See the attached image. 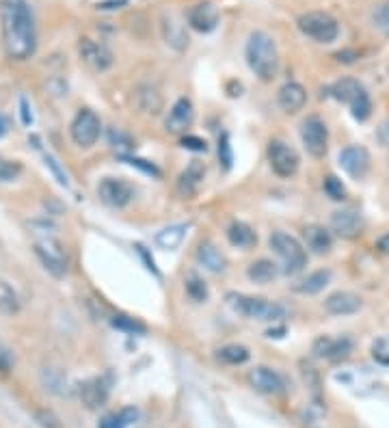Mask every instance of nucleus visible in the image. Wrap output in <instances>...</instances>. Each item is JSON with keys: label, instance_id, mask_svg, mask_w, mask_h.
I'll use <instances>...</instances> for the list:
<instances>
[{"label": "nucleus", "instance_id": "f257e3e1", "mask_svg": "<svg viewBox=\"0 0 389 428\" xmlns=\"http://www.w3.org/2000/svg\"><path fill=\"white\" fill-rule=\"evenodd\" d=\"M0 24H3V46L7 57L11 61L30 59L37 48V30L26 0H3Z\"/></svg>", "mask_w": 389, "mask_h": 428}, {"label": "nucleus", "instance_id": "f03ea898", "mask_svg": "<svg viewBox=\"0 0 389 428\" xmlns=\"http://www.w3.org/2000/svg\"><path fill=\"white\" fill-rule=\"evenodd\" d=\"M247 63L251 67V72L259 78V80H273L277 76L279 69V52L275 46V39L264 33V30H255L249 35L247 41V50H244Z\"/></svg>", "mask_w": 389, "mask_h": 428}, {"label": "nucleus", "instance_id": "7ed1b4c3", "mask_svg": "<svg viewBox=\"0 0 389 428\" xmlns=\"http://www.w3.org/2000/svg\"><path fill=\"white\" fill-rule=\"evenodd\" d=\"M227 305L249 318V320H259V322H279L281 318H286V310L279 303L266 301V298H259V296H247V294H236L230 292L227 296Z\"/></svg>", "mask_w": 389, "mask_h": 428}, {"label": "nucleus", "instance_id": "20e7f679", "mask_svg": "<svg viewBox=\"0 0 389 428\" xmlns=\"http://www.w3.org/2000/svg\"><path fill=\"white\" fill-rule=\"evenodd\" d=\"M271 247L281 258L286 275H296V273H300L303 269H305V264H308V251L303 249V244L294 236H290L286 232H275L271 236Z\"/></svg>", "mask_w": 389, "mask_h": 428}, {"label": "nucleus", "instance_id": "39448f33", "mask_svg": "<svg viewBox=\"0 0 389 428\" xmlns=\"http://www.w3.org/2000/svg\"><path fill=\"white\" fill-rule=\"evenodd\" d=\"M296 26L298 30L318 41V44H331L339 37V24L333 16L325 13V11H310V13H303L298 20H296Z\"/></svg>", "mask_w": 389, "mask_h": 428}, {"label": "nucleus", "instance_id": "423d86ee", "mask_svg": "<svg viewBox=\"0 0 389 428\" xmlns=\"http://www.w3.org/2000/svg\"><path fill=\"white\" fill-rule=\"evenodd\" d=\"M35 255L50 275L63 277L67 273V251L55 236H41L35 240Z\"/></svg>", "mask_w": 389, "mask_h": 428}, {"label": "nucleus", "instance_id": "0eeeda50", "mask_svg": "<svg viewBox=\"0 0 389 428\" xmlns=\"http://www.w3.org/2000/svg\"><path fill=\"white\" fill-rule=\"evenodd\" d=\"M69 133H72V139L76 145H80L84 150L94 147L100 139V133H102V121L91 108H82L74 117V121L69 125Z\"/></svg>", "mask_w": 389, "mask_h": 428}, {"label": "nucleus", "instance_id": "6e6552de", "mask_svg": "<svg viewBox=\"0 0 389 428\" xmlns=\"http://www.w3.org/2000/svg\"><path fill=\"white\" fill-rule=\"evenodd\" d=\"M300 139L305 145L308 154L314 158H325L327 154V143H329V130L327 123L318 115H310L305 121L300 123Z\"/></svg>", "mask_w": 389, "mask_h": 428}, {"label": "nucleus", "instance_id": "1a4fd4ad", "mask_svg": "<svg viewBox=\"0 0 389 428\" xmlns=\"http://www.w3.org/2000/svg\"><path fill=\"white\" fill-rule=\"evenodd\" d=\"M269 162H271V169L279 178H292L296 171H298V164H300V158L296 154V150L283 141H271L269 145Z\"/></svg>", "mask_w": 389, "mask_h": 428}, {"label": "nucleus", "instance_id": "9d476101", "mask_svg": "<svg viewBox=\"0 0 389 428\" xmlns=\"http://www.w3.org/2000/svg\"><path fill=\"white\" fill-rule=\"evenodd\" d=\"M98 197L111 208H125L135 199V186L121 178H104L98 184Z\"/></svg>", "mask_w": 389, "mask_h": 428}, {"label": "nucleus", "instance_id": "9b49d317", "mask_svg": "<svg viewBox=\"0 0 389 428\" xmlns=\"http://www.w3.org/2000/svg\"><path fill=\"white\" fill-rule=\"evenodd\" d=\"M339 167L355 180H361L370 171V152L361 145H349L339 152Z\"/></svg>", "mask_w": 389, "mask_h": 428}, {"label": "nucleus", "instance_id": "f8f14e48", "mask_svg": "<svg viewBox=\"0 0 389 428\" xmlns=\"http://www.w3.org/2000/svg\"><path fill=\"white\" fill-rule=\"evenodd\" d=\"M78 52H80V59L86 65H89L91 69H96V72H106L113 65V52L104 44H100V41H94L89 37L80 39Z\"/></svg>", "mask_w": 389, "mask_h": 428}, {"label": "nucleus", "instance_id": "ddd939ff", "mask_svg": "<svg viewBox=\"0 0 389 428\" xmlns=\"http://www.w3.org/2000/svg\"><path fill=\"white\" fill-rule=\"evenodd\" d=\"M353 351V342L349 337H329L322 335L314 342L312 353L318 359H329V361H342L351 355Z\"/></svg>", "mask_w": 389, "mask_h": 428}, {"label": "nucleus", "instance_id": "4468645a", "mask_svg": "<svg viewBox=\"0 0 389 428\" xmlns=\"http://www.w3.org/2000/svg\"><path fill=\"white\" fill-rule=\"evenodd\" d=\"M195 121V106L188 98H180L176 104L171 106L169 111V117L164 121V128L167 133L171 135H184L188 128L193 125Z\"/></svg>", "mask_w": 389, "mask_h": 428}, {"label": "nucleus", "instance_id": "2eb2a0df", "mask_svg": "<svg viewBox=\"0 0 389 428\" xmlns=\"http://www.w3.org/2000/svg\"><path fill=\"white\" fill-rule=\"evenodd\" d=\"M219 7L212 5V3H197L188 9L186 13V22L193 30L197 33H210L216 28V24H219Z\"/></svg>", "mask_w": 389, "mask_h": 428}, {"label": "nucleus", "instance_id": "dca6fc26", "mask_svg": "<svg viewBox=\"0 0 389 428\" xmlns=\"http://www.w3.org/2000/svg\"><path fill=\"white\" fill-rule=\"evenodd\" d=\"M249 381L253 390L259 394H281L283 392V376L271 368L257 366L249 372Z\"/></svg>", "mask_w": 389, "mask_h": 428}, {"label": "nucleus", "instance_id": "f3484780", "mask_svg": "<svg viewBox=\"0 0 389 428\" xmlns=\"http://www.w3.org/2000/svg\"><path fill=\"white\" fill-rule=\"evenodd\" d=\"M325 310L333 316H351V314H357L361 310V298L355 292L337 290V292L327 296Z\"/></svg>", "mask_w": 389, "mask_h": 428}, {"label": "nucleus", "instance_id": "a211bd4d", "mask_svg": "<svg viewBox=\"0 0 389 428\" xmlns=\"http://www.w3.org/2000/svg\"><path fill=\"white\" fill-rule=\"evenodd\" d=\"M203 180H205V164L199 160H193L186 167V171H182V176L178 180V193L186 199H193L199 193Z\"/></svg>", "mask_w": 389, "mask_h": 428}, {"label": "nucleus", "instance_id": "6ab92c4d", "mask_svg": "<svg viewBox=\"0 0 389 428\" xmlns=\"http://www.w3.org/2000/svg\"><path fill=\"white\" fill-rule=\"evenodd\" d=\"M331 230L342 238H355L361 232V214L355 210H337L331 214Z\"/></svg>", "mask_w": 389, "mask_h": 428}, {"label": "nucleus", "instance_id": "aec40b11", "mask_svg": "<svg viewBox=\"0 0 389 428\" xmlns=\"http://www.w3.org/2000/svg\"><path fill=\"white\" fill-rule=\"evenodd\" d=\"M277 102H279L283 113L294 115L308 104V91L298 82H286L277 94Z\"/></svg>", "mask_w": 389, "mask_h": 428}, {"label": "nucleus", "instance_id": "412c9836", "mask_svg": "<svg viewBox=\"0 0 389 428\" xmlns=\"http://www.w3.org/2000/svg\"><path fill=\"white\" fill-rule=\"evenodd\" d=\"M78 396H80V400H82V405L86 409L96 411V409H100V407L106 405V400H108V388L104 385L102 378H89V381H84L80 385Z\"/></svg>", "mask_w": 389, "mask_h": 428}, {"label": "nucleus", "instance_id": "4be33fe9", "mask_svg": "<svg viewBox=\"0 0 389 428\" xmlns=\"http://www.w3.org/2000/svg\"><path fill=\"white\" fill-rule=\"evenodd\" d=\"M303 238H305V247L316 255H325L333 249V236L322 225H305Z\"/></svg>", "mask_w": 389, "mask_h": 428}, {"label": "nucleus", "instance_id": "5701e85b", "mask_svg": "<svg viewBox=\"0 0 389 428\" xmlns=\"http://www.w3.org/2000/svg\"><path fill=\"white\" fill-rule=\"evenodd\" d=\"M197 260H199V264L203 266V269H208L210 273H214V275H219V273H223L225 269H227V260H225V255L216 249L212 242H201L199 244V249H197Z\"/></svg>", "mask_w": 389, "mask_h": 428}, {"label": "nucleus", "instance_id": "b1692460", "mask_svg": "<svg viewBox=\"0 0 389 428\" xmlns=\"http://www.w3.org/2000/svg\"><path fill=\"white\" fill-rule=\"evenodd\" d=\"M162 35H164V41L176 50H186L188 48V35L184 30V24L173 18V16H164L162 20Z\"/></svg>", "mask_w": 389, "mask_h": 428}, {"label": "nucleus", "instance_id": "393cba45", "mask_svg": "<svg viewBox=\"0 0 389 428\" xmlns=\"http://www.w3.org/2000/svg\"><path fill=\"white\" fill-rule=\"evenodd\" d=\"M137 106L141 113L156 117L162 113L164 102H162V96L158 94V89L150 87V84H143V87H139V91H137Z\"/></svg>", "mask_w": 389, "mask_h": 428}, {"label": "nucleus", "instance_id": "a878e982", "mask_svg": "<svg viewBox=\"0 0 389 428\" xmlns=\"http://www.w3.org/2000/svg\"><path fill=\"white\" fill-rule=\"evenodd\" d=\"M363 91V87L361 84L355 80V78H342V80H337V82H333L331 84V89H329V94L337 100V102H344V104H353V100L359 96Z\"/></svg>", "mask_w": 389, "mask_h": 428}, {"label": "nucleus", "instance_id": "bb28decb", "mask_svg": "<svg viewBox=\"0 0 389 428\" xmlns=\"http://www.w3.org/2000/svg\"><path fill=\"white\" fill-rule=\"evenodd\" d=\"M227 240H230L234 247H238V249H251V247H255L257 236H255V232H253L247 223L236 221V223H232V225L227 227Z\"/></svg>", "mask_w": 389, "mask_h": 428}, {"label": "nucleus", "instance_id": "cd10ccee", "mask_svg": "<svg viewBox=\"0 0 389 428\" xmlns=\"http://www.w3.org/2000/svg\"><path fill=\"white\" fill-rule=\"evenodd\" d=\"M247 277H249L253 283L266 286V283H271V281L277 277V266H275L271 260H257V262H253V264L247 269Z\"/></svg>", "mask_w": 389, "mask_h": 428}, {"label": "nucleus", "instance_id": "c85d7f7f", "mask_svg": "<svg viewBox=\"0 0 389 428\" xmlns=\"http://www.w3.org/2000/svg\"><path fill=\"white\" fill-rule=\"evenodd\" d=\"M184 236H186V225H169V227H164V230H160L156 234V244L160 249L173 251V249H178L182 244Z\"/></svg>", "mask_w": 389, "mask_h": 428}, {"label": "nucleus", "instance_id": "c756f323", "mask_svg": "<svg viewBox=\"0 0 389 428\" xmlns=\"http://www.w3.org/2000/svg\"><path fill=\"white\" fill-rule=\"evenodd\" d=\"M331 281V271H316L312 275H308L303 281H298L294 286L296 292L300 294H318L320 290H325Z\"/></svg>", "mask_w": 389, "mask_h": 428}, {"label": "nucleus", "instance_id": "7c9ffc66", "mask_svg": "<svg viewBox=\"0 0 389 428\" xmlns=\"http://www.w3.org/2000/svg\"><path fill=\"white\" fill-rule=\"evenodd\" d=\"M216 359L227 366H240L249 359V349H244L240 344H227L216 351Z\"/></svg>", "mask_w": 389, "mask_h": 428}, {"label": "nucleus", "instance_id": "2f4dec72", "mask_svg": "<svg viewBox=\"0 0 389 428\" xmlns=\"http://www.w3.org/2000/svg\"><path fill=\"white\" fill-rule=\"evenodd\" d=\"M351 113L357 121H368V117L372 115V102H370V96L368 91L363 89L351 104Z\"/></svg>", "mask_w": 389, "mask_h": 428}, {"label": "nucleus", "instance_id": "473e14b6", "mask_svg": "<svg viewBox=\"0 0 389 428\" xmlns=\"http://www.w3.org/2000/svg\"><path fill=\"white\" fill-rule=\"evenodd\" d=\"M372 26L385 37H389V0L372 9Z\"/></svg>", "mask_w": 389, "mask_h": 428}, {"label": "nucleus", "instance_id": "72a5a7b5", "mask_svg": "<svg viewBox=\"0 0 389 428\" xmlns=\"http://www.w3.org/2000/svg\"><path fill=\"white\" fill-rule=\"evenodd\" d=\"M111 322H113L115 329L125 331V333H133V335H143V333L147 331L143 322H139V320H135V318H130V316H115Z\"/></svg>", "mask_w": 389, "mask_h": 428}, {"label": "nucleus", "instance_id": "f704fd0d", "mask_svg": "<svg viewBox=\"0 0 389 428\" xmlns=\"http://www.w3.org/2000/svg\"><path fill=\"white\" fill-rule=\"evenodd\" d=\"M186 294L193 298V301H197V303L208 301V286H205V281H201L199 277L191 275L186 279Z\"/></svg>", "mask_w": 389, "mask_h": 428}, {"label": "nucleus", "instance_id": "c9c22d12", "mask_svg": "<svg viewBox=\"0 0 389 428\" xmlns=\"http://www.w3.org/2000/svg\"><path fill=\"white\" fill-rule=\"evenodd\" d=\"M18 308H20V303H18L16 292L7 286H0V310L5 314H13V312H18Z\"/></svg>", "mask_w": 389, "mask_h": 428}, {"label": "nucleus", "instance_id": "e433bc0d", "mask_svg": "<svg viewBox=\"0 0 389 428\" xmlns=\"http://www.w3.org/2000/svg\"><path fill=\"white\" fill-rule=\"evenodd\" d=\"M22 174V164L16 160L0 158V182H13Z\"/></svg>", "mask_w": 389, "mask_h": 428}, {"label": "nucleus", "instance_id": "4c0bfd02", "mask_svg": "<svg viewBox=\"0 0 389 428\" xmlns=\"http://www.w3.org/2000/svg\"><path fill=\"white\" fill-rule=\"evenodd\" d=\"M325 193H327L333 201H344V199H346V188H344L342 180L335 178V176H327V178H325Z\"/></svg>", "mask_w": 389, "mask_h": 428}, {"label": "nucleus", "instance_id": "58836bf2", "mask_svg": "<svg viewBox=\"0 0 389 428\" xmlns=\"http://www.w3.org/2000/svg\"><path fill=\"white\" fill-rule=\"evenodd\" d=\"M108 139H111V145H113L121 156H125V152H130V150L135 147V141L130 139L125 133H121V130H111Z\"/></svg>", "mask_w": 389, "mask_h": 428}, {"label": "nucleus", "instance_id": "ea45409f", "mask_svg": "<svg viewBox=\"0 0 389 428\" xmlns=\"http://www.w3.org/2000/svg\"><path fill=\"white\" fill-rule=\"evenodd\" d=\"M219 160H221V164H223V169H225V171H230V169H232V162H234V152H232V145H230V135H227V133H223V135L219 137Z\"/></svg>", "mask_w": 389, "mask_h": 428}, {"label": "nucleus", "instance_id": "a19ab883", "mask_svg": "<svg viewBox=\"0 0 389 428\" xmlns=\"http://www.w3.org/2000/svg\"><path fill=\"white\" fill-rule=\"evenodd\" d=\"M303 378H305V383H308V388L312 390L314 398L320 400V376H318V372L312 366H303Z\"/></svg>", "mask_w": 389, "mask_h": 428}, {"label": "nucleus", "instance_id": "79ce46f5", "mask_svg": "<svg viewBox=\"0 0 389 428\" xmlns=\"http://www.w3.org/2000/svg\"><path fill=\"white\" fill-rule=\"evenodd\" d=\"M121 160H123V162H128V164H133V167H137V169H141V171H145L147 176L160 178V169H158L156 164H152V162L143 160V158H135V156H121Z\"/></svg>", "mask_w": 389, "mask_h": 428}, {"label": "nucleus", "instance_id": "37998d69", "mask_svg": "<svg viewBox=\"0 0 389 428\" xmlns=\"http://www.w3.org/2000/svg\"><path fill=\"white\" fill-rule=\"evenodd\" d=\"M372 355H374V359H376V361H380V364L389 366V347H387V342H385V339L376 342L374 349H372Z\"/></svg>", "mask_w": 389, "mask_h": 428}, {"label": "nucleus", "instance_id": "c03bdc74", "mask_svg": "<svg viewBox=\"0 0 389 428\" xmlns=\"http://www.w3.org/2000/svg\"><path fill=\"white\" fill-rule=\"evenodd\" d=\"M37 419H39V424L43 426V428H61V422L55 417V413H50V411H39L37 413Z\"/></svg>", "mask_w": 389, "mask_h": 428}, {"label": "nucleus", "instance_id": "a18cd8bd", "mask_svg": "<svg viewBox=\"0 0 389 428\" xmlns=\"http://www.w3.org/2000/svg\"><path fill=\"white\" fill-rule=\"evenodd\" d=\"M182 147L186 150H193V152H205L208 150V143L199 137H184L182 139Z\"/></svg>", "mask_w": 389, "mask_h": 428}, {"label": "nucleus", "instance_id": "49530a36", "mask_svg": "<svg viewBox=\"0 0 389 428\" xmlns=\"http://www.w3.org/2000/svg\"><path fill=\"white\" fill-rule=\"evenodd\" d=\"M98 428H125L123 419L119 417V413H113V415H104L100 419V426Z\"/></svg>", "mask_w": 389, "mask_h": 428}, {"label": "nucleus", "instance_id": "de8ad7c7", "mask_svg": "<svg viewBox=\"0 0 389 428\" xmlns=\"http://www.w3.org/2000/svg\"><path fill=\"white\" fill-rule=\"evenodd\" d=\"M119 417L123 419L125 426H130V424H135V422L139 419V411H137L135 407H125V409L119 411Z\"/></svg>", "mask_w": 389, "mask_h": 428}, {"label": "nucleus", "instance_id": "09e8293b", "mask_svg": "<svg viewBox=\"0 0 389 428\" xmlns=\"http://www.w3.org/2000/svg\"><path fill=\"white\" fill-rule=\"evenodd\" d=\"M20 117H22V123H24V125H30V123H33V113H30V106H28L26 98L20 100Z\"/></svg>", "mask_w": 389, "mask_h": 428}, {"label": "nucleus", "instance_id": "8fccbe9b", "mask_svg": "<svg viewBox=\"0 0 389 428\" xmlns=\"http://www.w3.org/2000/svg\"><path fill=\"white\" fill-rule=\"evenodd\" d=\"M376 137H378L380 145L389 147V119L380 123V128H378V133H376Z\"/></svg>", "mask_w": 389, "mask_h": 428}, {"label": "nucleus", "instance_id": "3c124183", "mask_svg": "<svg viewBox=\"0 0 389 428\" xmlns=\"http://www.w3.org/2000/svg\"><path fill=\"white\" fill-rule=\"evenodd\" d=\"M128 0H104V3H98V9L102 11H108V9H121L125 7Z\"/></svg>", "mask_w": 389, "mask_h": 428}, {"label": "nucleus", "instance_id": "603ef678", "mask_svg": "<svg viewBox=\"0 0 389 428\" xmlns=\"http://www.w3.org/2000/svg\"><path fill=\"white\" fill-rule=\"evenodd\" d=\"M335 59H337L339 63H355V59H359V57H357V52H353V50H344V52H337Z\"/></svg>", "mask_w": 389, "mask_h": 428}, {"label": "nucleus", "instance_id": "864d4df0", "mask_svg": "<svg viewBox=\"0 0 389 428\" xmlns=\"http://www.w3.org/2000/svg\"><path fill=\"white\" fill-rule=\"evenodd\" d=\"M137 251L141 253V258L145 260V264H147V269L152 271V273H156L158 275V269H156V264H154V260L150 258V255H147V251H145V247H141V244H137Z\"/></svg>", "mask_w": 389, "mask_h": 428}, {"label": "nucleus", "instance_id": "5fc2aeb1", "mask_svg": "<svg viewBox=\"0 0 389 428\" xmlns=\"http://www.w3.org/2000/svg\"><path fill=\"white\" fill-rule=\"evenodd\" d=\"M46 162H48V167H52V171L57 174V178H59V182L63 184V186H67V178L61 174V169L57 167V162H55V158H50V156H46Z\"/></svg>", "mask_w": 389, "mask_h": 428}, {"label": "nucleus", "instance_id": "6e6d98bb", "mask_svg": "<svg viewBox=\"0 0 389 428\" xmlns=\"http://www.w3.org/2000/svg\"><path fill=\"white\" fill-rule=\"evenodd\" d=\"M376 249H378L383 255H389V234H385V236H380V238L376 240Z\"/></svg>", "mask_w": 389, "mask_h": 428}, {"label": "nucleus", "instance_id": "4d7b16f0", "mask_svg": "<svg viewBox=\"0 0 389 428\" xmlns=\"http://www.w3.org/2000/svg\"><path fill=\"white\" fill-rule=\"evenodd\" d=\"M9 366H11V361H9L7 353H5V351H0V370H7Z\"/></svg>", "mask_w": 389, "mask_h": 428}, {"label": "nucleus", "instance_id": "13d9d810", "mask_svg": "<svg viewBox=\"0 0 389 428\" xmlns=\"http://www.w3.org/2000/svg\"><path fill=\"white\" fill-rule=\"evenodd\" d=\"M7 133V121L3 119V117H0V137H3Z\"/></svg>", "mask_w": 389, "mask_h": 428}]
</instances>
